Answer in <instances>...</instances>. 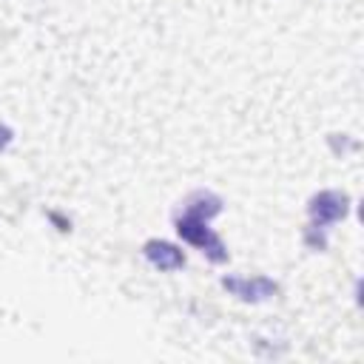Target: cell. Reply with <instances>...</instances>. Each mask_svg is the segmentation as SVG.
<instances>
[{
    "instance_id": "6da1fadb",
    "label": "cell",
    "mask_w": 364,
    "mask_h": 364,
    "mask_svg": "<svg viewBox=\"0 0 364 364\" xmlns=\"http://www.w3.org/2000/svg\"><path fill=\"white\" fill-rule=\"evenodd\" d=\"M219 210H222V199L219 196H213L210 191H196V193L188 196L182 213H176V233L188 245H193L202 253H208V259L216 262V264L228 259V250H225L222 239L208 228V222Z\"/></svg>"
},
{
    "instance_id": "7a4b0ae2",
    "label": "cell",
    "mask_w": 364,
    "mask_h": 364,
    "mask_svg": "<svg viewBox=\"0 0 364 364\" xmlns=\"http://www.w3.org/2000/svg\"><path fill=\"white\" fill-rule=\"evenodd\" d=\"M347 208H350V196L341 193V191H321L310 199V222L316 228H327L338 219L347 216Z\"/></svg>"
},
{
    "instance_id": "3957f363",
    "label": "cell",
    "mask_w": 364,
    "mask_h": 364,
    "mask_svg": "<svg viewBox=\"0 0 364 364\" xmlns=\"http://www.w3.org/2000/svg\"><path fill=\"white\" fill-rule=\"evenodd\" d=\"M222 287L228 293H233L236 299H242V301H264V299L279 293V284L273 279H267V276H253V279L228 276V279H222Z\"/></svg>"
},
{
    "instance_id": "277c9868",
    "label": "cell",
    "mask_w": 364,
    "mask_h": 364,
    "mask_svg": "<svg viewBox=\"0 0 364 364\" xmlns=\"http://www.w3.org/2000/svg\"><path fill=\"white\" fill-rule=\"evenodd\" d=\"M142 253H145V259H148L154 267H159V270H179V267H185V253H182L176 245H171V242L151 239V242H145Z\"/></svg>"
},
{
    "instance_id": "5b68a950",
    "label": "cell",
    "mask_w": 364,
    "mask_h": 364,
    "mask_svg": "<svg viewBox=\"0 0 364 364\" xmlns=\"http://www.w3.org/2000/svg\"><path fill=\"white\" fill-rule=\"evenodd\" d=\"M11 128H6V125H0V151H6L9 148V142H11Z\"/></svg>"
}]
</instances>
